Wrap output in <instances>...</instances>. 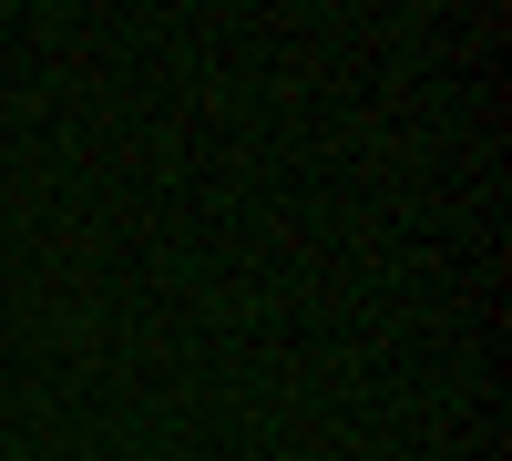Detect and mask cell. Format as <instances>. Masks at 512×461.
I'll list each match as a JSON object with an SVG mask.
<instances>
[]
</instances>
